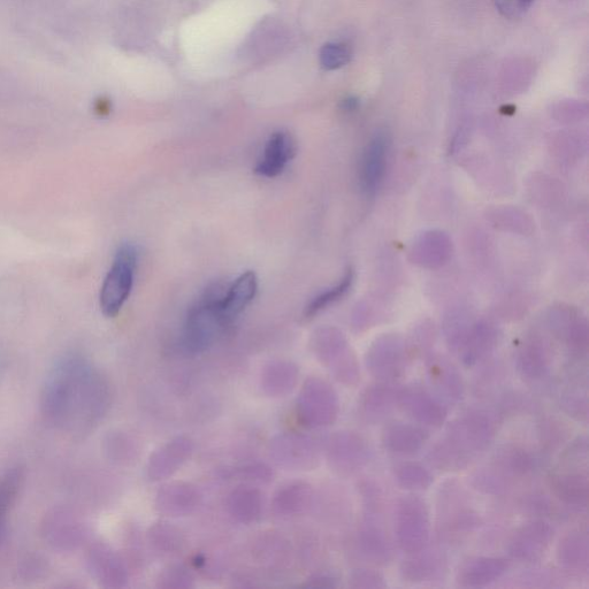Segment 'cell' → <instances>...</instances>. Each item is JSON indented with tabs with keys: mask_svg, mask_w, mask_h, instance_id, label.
Instances as JSON below:
<instances>
[{
	"mask_svg": "<svg viewBox=\"0 0 589 589\" xmlns=\"http://www.w3.org/2000/svg\"><path fill=\"white\" fill-rule=\"evenodd\" d=\"M549 487L558 500L572 508H586L589 496L586 470H566L549 477Z\"/></svg>",
	"mask_w": 589,
	"mask_h": 589,
	"instance_id": "obj_19",
	"label": "cell"
},
{
	"mask_svg": "<svg viewBox=\"0 0 589 589\" xmlns=\"http://www.w3.org/2000/svg\"><path fill=\"white\" fill-rule=\"evenodd\" d=\"M22 472L14 469L0 478V532L3 530L7 517L14 506L22 485Z\"/></svg>",
	"mask_w": 589,
	"mask_h": 589,
	"instance_id": "obj_36",
	"label": "cell"
},
{
	"mask_svg": "<svg viewBox=\"0 0 589 589\" xmlns=\"http://www.w3.org/2000/svg\"><path fill=\"white\" fill-rule=\"evenodd\" d=\"M480 523L464 488L450 481L440 489L438 497V533L440 538L457 543L468 538Z\"/></svg>",
	"mask_w": 589,
	"mask_h": 589,
	"instance_id": "obj_3",
	"label": "cell"
},
{
	"mask_svg": "<svg viewBox=\"0 0 589 589\" xmlns=\"http://www.w3.org/2000/svg\"><path fill=\"white\" fill-rule=\"evenodd\" d=\"M350 586L355 588H385V578L369 569L357 570L350 577Z\"/></svg>",
	"mask_w": 589,
	"mask_h": 589,
	"instance_id": "obj_41",
	"label": "cell"
},
{
	"mask_svg": "<svg viewBox=\"0 0 589 589\" xmlns=\"http://www.w3.org/2000/svg\"><path fill=\"white\" fill-rule=\"evenodd\" d=\"M351 60V50L343 43H327L321 48L319 61L325 71H336L347 66Z\"/></svg>",
	"mask_w": 589,
	"mask_h": 589,
	"instance_id": "obj_39",
	"label": "cell"
},
{
	"mask_svg": "<svg viewBox=\"0 0 589 589\" xmlns=\"http://www.w3.org/2000/svg\"><path fill=\"white\" fill-rule=\"evenodd\" d=\"M555 531L546 520L535 519L519 527L508 542L511 558L519 562H539L554 540Z\"/></svg>",
	"mask_w": 589,
	"mask_h": 589,
	"instance_id": "obj_9",
	"label": "cell"
},
{
	"mask_svg": "<svg viewBox=\"0 0 589 589\" xmlns=\"http://www.w3.org/2000/svg\"><path fill=\"white\" fill-rule=\"evenodd\" d=\"M431 385L443 400L458 403L464 400V379L457 367L445 358H433L427 367Z\"/></svg>",
	"mask_w": 589,
	"mask_h": 589,
	"instance_id": "obj_22",
	"label": "cell"
},
{
	"mask_svg": "<svg viewBox=\"0 0 589 589\" xmlns=\"http://www.w3.org/2000/svg\"><path fill=\"white\" fill-rule=\"evenodd\" d=\"M395 538L404 553L426 549L431 538V520L426 503L418 496H404L396 504Z\"/></svg>",
	"mask_w": 589,
	"mask_h": 589,
	"instance_id": "obj_5",
	"label": "cell"
},
{
	"mask_svg": "<svg viewBox=\"0 0 589 589\" xmlns=\"http://www.w3.org/2000/svg\"><path fill=\"white\" fill-rule=\"evenodd\" d=\"M139 252L133 244L118 249L111 270L107 273L101 292V308L107 317L119 315L134 286Z\"/></svg>",
	"mask_w": 589,
	"mask_h": 589,
	"instance_id": "obj_6",
	"label": "cell"
},
{
	"mask_svg": "<svg viewBox=\"0 0 589 589\" xmlns=\"http://www.w3.org/2000/svg\"><path fill=\"white\" fill-rule=\"evenodd\" d=\"M354 282V272L349 270L338 285L333 288L325 290V292L319 294L308 304L305 309V317L311 318L316 316L317 313L331 307L332 304L341 300L343 296H346Z\"/></svg>",
	"mask_w": 589,
	"mask_h": 589,
	"instance_id": "obj_35",
	"label": "cell"
},
{
	"mask_svg": "<svg viewBox=\"0 0 589 589\" xmlns=\"http://www.w3.org/2000/svg\"><path fill=\"white\" fill-rule=\"evenodd\" d=\"M225 288L223 285L210 287L189 310L183 334L188 350L200 353L210 348L231 325L219 308L220 297Z\"/></svg>",
	"mask_w": 589,
	"mask_h": 589,
	"instance_id": "obj_2",
	"label": "cell"
},
{
	"mask_svg": "<svg viewBox=\"0 0 589 589\" xmlns=\"http://www.w3.org/2000/svg\"><path fill=\"white\" fill-rule=\"evenodd\" d=\"M472 485L485 494L502 495L508 493L514 484L510 483L493 466H489V468L478 470L473 474Z\"/></svg>",
	"mask_w": 589,
	"mask_h": 589,
	"instance_id": "obj_38",
	"label": "cell"
},
{
	"mask_svg": "<svg viewBox=\"0 0 589 589\" xmlns=\"http://www.w3.org/2000/svg\"><path fill=\"white\" fill-rule=\"evenodd\" d=\"M446 569V560L435 550H420L410 554L407 561L401 566V575L409 583L420 584L433 581L442 575Z\"/></svg>",
	"mask_w": 589,
	"mask_h": 589,
	"instance_id": "obj_26",
	"label": "cell"
},
{
	"mask_svg": "<svg viewBox=\"0 0 589 589\" xmlns=\"http://www.w3.org/2000/svg\"><path fill=\"white\" fill-rule=\"evenodd\" d=\"M194 445L187 438H177L160 447L151 455L148 476L151 480L170 478L193 455Z\"/></svg>",
	"mask_w": 589,
	"mask_h": 589,
	"instance_id": "obj_16",
	"label": "cell"
},
{
	"mask_svg": "<svg viewBox=\"0 0 589 589\" xmlns=\"http://www.w3.org/2000/svg\"><path fill=\"white\" fill-rule=\"evenodd\" d=\"M396 408H399V389L387 382L367 387L358 403L359 413L369 424L384 422L393 415Z\"/></svg>",
	"mask_w": 589,
	"mask_h": 589,
	"instance_id": "obj_15",
	"label": "cell"
},
{
	"mask_svg": "<svg viewBox=\"0 0 589 589\" xmlns=\"http://www.w3.org/2000/svg\"><path fill=\"white\" fill-rule=\"evenodd\" d=\"M381 517L382 515L365 512L357 533L359 554L374 565H387L394 557L393 545L382 527Z\"/></svg>",
	"mask_w": 589,
	"mask_h": 589,
	"instance_id": "obj_14",
	"label": "cell"
},
{
	"mask_svg": "<svg viewBox=\"0 0 589 589\" xmlns=\"http://www.w3.org/2000/svg\"><path fill=\"white\" fill-rule=\"evenodd\" d=\"M510 568L506 558L476 557L464 562L457 572V585L464 588H479L499 580Z\"/></svg>",
	"mask_w": 589,
	"mask_h": 589,
	"instance_id": "obj_17",
	"label": "cell"
},
{
	"mask_svg": "<svg viewBox=\"0 0 589 589\" xmlns=\"http://www.w3.org/2000/svg\"><path fill=\"white\" fill-rule=\"evenodd\" d=\"M493 468L506 477L510 483L532 476L537 471L538 460L532 451L518 445H507L496 451Z\"/></svg>",
	"mask_w": 589,
	"mask_h": 589,
	"instance_id": "obj_18",
	"label": "cell"
},
{
	"mask_svg": "<svg viewBox=\"0 0 589 589\" xmlns=\"http://www.w3.org/2000/svg\"><path fill=\"white\" fill-rule=\"evenodd\" d=\"M558 562L564 569L587 573L589 562V541L587 532L572 531L565 534L557 548Z\"/></svg>",
	"mask_w": 589,
	"mask_h": 589,
	"instance_id": "obj_28",
	"label": "cell"
},
{
	"mask_svg": "<svg viewBox=\"0 0 589 589\" xmlns=\"http://www.w3.org/2000/svg\"><path fill=\"white\" fill-rule=\"evenodd\" d=\"M427 460L436 470L453 472L468 468L473 458L464 454L463 451L456 448L447 439H443L435 443L432 449L428 451Z\"/></svg>",
	"mask_w": 589,
	"mask_h": 589,
	"instance_id": "obj_33",
	"label": "cell"
},
{
	"mask_svg": "<svg viewBox=\"0 0 589 589\" xmlns=\"http://www.w3.org/2000/svg\"><path fill=\"white\" fill-rule=\"evenodd\" d=\"M399 408L418 424L428 427L442 426L448 416L445 405L419 385L399 389Z\"/></svg>",
	"mask_w": 589,
	"mask_h": 589,
	"instance_id": "obj_11",
	"label": "cell"
},
{
	"mask_svg": "<svg viewBox=\"0 0 589 589\" xmlns=\"http://www.w3.org/2000/svg\"><path fill=\"white\" fill-rule=\"evenodd\" d=\"M109 404L105 379L80 357L64 358L45 380L43 415L61 432L88 433L103 418Z\"/></svg>",
	"mask_w": 589,
	"mask_h": 589,
	"instance_id": "obj_1",
	"label": "cell"
},
{
	"mask_svg": "<svg viewBox=\"0 0 589 589\" xmlns=\"http://www.w3.org/2000/svg\"><path fill=\"white\" fill-rule=\"evenodd\" d=\"M428 434L418 426L401 422L385 427L382 433V445L394 455L412 456L423 449Z\"/></svg>",
	"mask_w": 589,
	"mask_h": 589,
	"instance_id": "obj_25",
	"label": "cell"
},
{
	"mask_svg": "<svg viewBox=\"0 0 589 589\" xmlns=\"http://www.w3.org/2000/svg\"><path fill=\"white\" fill-rule=\"evenodd\" d=\"M316 351L319 361L342 385L353 387L361 381V371L356 358L339 336H328L327 339L317 342Z\"/></svg>",
	"mask_w": 589,
	"mask_h": 589,
	"instance_id": "obj_12",
	"label": "cell"
},
{
	"mask_svg": "<svg viewBox=\"0 0 589 589\" xmlns=\"http://www.w3.org/2000/svg\"><path fill=\"white\" fill-rule=\"evenodd\" d=\"M237 476L241 479H246L250 481H265L271 480L272 473L269 468H266L265 465H247L243 466L242 469L236 471Z\"/></svg>",
	"mask_w": 589,
	"mask_h": 589,
	"instance_id": "obj_44",
	"label": "cell"
},
{
	"mask_svg": "<svg viewBox=\"0 0 589 589\" xmlns=\"http://www.w3.org/2000/svg\"><path fill=\"white\" fill-rule=\"evenodd\" d=\"M499 427L500 419L495 412L473 408L448 425L446 439L474 458L492 445Z\"/></svg>",
	"mask_w": 589,
	"mask_h": 589,
	"instance_id": "obj_4",
	"label": "cell"
},
{
	"mask_svg": "<svg viewBox=\"0 0 589 589\" xmlns=\"http://www.w3.org/2000/svg\"><path fill=\"white\" fill-rule=\"evenodd\" d=\"M201 495L194 486L185 483L167 484L157 494L160 514L170 517L190 515L200 504Z\"/></svg>",
	"mask_w": 589,
	"mask_h": 589,
	"instance_id": "obj_23",
	"label": "cell"
},
{
	"mask_svg": "<svg viewBox=\"0 0 589 589\" xmlns=\"http://www.w3.org/2000/svg\"><path fill=\"white\" fill-rule=\"evenodd\" d=\"M258 290V281L254 272L240 275L231 285L226 286L220 297L219 308L229 324L254 301Z\"/></svg>",
	"mask_w": 589,
	"mask_h": 589,
	"instance_id": "obj_24",
	"label": "cell"
},
{
	"mask_svg": "<svg viewBox=\"0 0 589 589\" xmlns=\"http://www.w3.org/2000/svg\"><path fill=\"white\" fill-rule=\"evenodd\" d=\"M560 404L566 415L579 420V422H587V373L571 374L569 386L562 393Z\"/></svg>",
	"mask_w": 589,
	"mask_h": 589,
	"instance_id": "obj_32",
	"label": "cell"
},
{
	"mask_svg": "<svg viewBox=\"0 0 589 589\" xmlns=\"http://www.w3.org/2000/svg\"><path fill=\"white\" fill-rule=\"evenodd\" d=\"M366 366L372 377L390 384L403 377L408 358L399 340L386 339L379 341L367 353Z\"/></svg>",
	"mask_w": 589,
	"mask_h": 589,
	"instance_id": "obj_13",
	"label": "cell"
},
{
	"mask_svg": "<svg viewBox=\"0 0 589 589\" xmlns=\"http://www.w3.org/2000/svg\"><path fill=\"white\" fill-rule=\"evenodd\" d=\"M297 379L298 370L293 364L271 363L262 373V388L271 397L286 396L295 388Z\"/></svg>",
	"mask_w": 589,
	"mask_h": 589,
	"instance_id": "obj_31",
	"label": "cell"
},
{
	"mask_svg": "<svg viewBox=\"0 0 589 589\" xmlns=\"http://www.w3.org/2000/svg\"><path fill=\"white\" fill-rule=\"evenodd\" d=\"M494 3L503 17L519 19L531 9L534 0H494Z\"/></svg>",
	"mask_w": 589,
	"mask_h": 589,
	"instance_id": "obj_42",
	"label": "cell"
},
{
	"mask_svg": "<svg viewBox=\"0 0 589 589\" xmlns=\"http://www.w3.org/2000/svg\"><path fill=\"white\" fill-rule=\"evenodd\" d=\"M340 403L338 394L328 382L319 378L305 381L297 400V413L308 427H326L338 419Z\"/></svg>",
	"mask_w": 589,
	"mask_h": 589,
	"instance_id": "obj_7",
	"label": "cell"
},
{
	"mask_svg": "<svg viewBox=\"0 0 589 589\" xmlns=\"http://www.w3.org/2000/svg\"><path fill=\"white\" fill-rule=\"evenodd\" d=\"M519 376L526 382H540L548 378L552 369V357L539 342L526 344L516 359Z\"/></svg>",
	"mask_w": 589,
	"mask_h": 589,
	"instance_id": "obj_27",
	"label": "cell"
},
{
	"mask_svg": "<svg viewBox=\"0 0 589 589\" xmlns=\"http://www.w3.org/2000/svg\"><path fill=\"white\" fill-rule=\"evenodd\" d=\"M587 460L588 441L584 435L571 443L562 457V462L570 470H581V465L587 466Z\"/></svg>",
	"mask_w": 589,
	"mask_h": 589,
	"instance_id": "obj_40",
	"label": "cell"
},
{
	"mask_svg": "<svg viewBox=\"0 0 589 589\" xmlns=\"http://www.w3.org/2000/svg\"><path fill=\"white\" fill-rule=\"evenodd\" d=\"M570 430L562 420L554 417L542 418L539 424V438L547 453H554L569 439Z\"/></svg>",
	"mask_w": 589,
	"mask_h": 589,
	"instance_id": "obj_37",
	"label": "cell"
},
{
	"mask_svg": "<svg viewBox=\"0 0 589 589\" xmlns=\"http://www.w3.org/2000/svg\"><path fill=\"white\" fill-rule=\"evenodd\" d=\"M296 147L293 137L286 132L271 135L266 142L263 157L259 160L255 172L264 178H277L295 156Z\"/></svg>",
	"mask_w": 589,
	"mask_h": 589,
	"instance_id": "obj_20",
	"label": "cell"
},
{
	"mask_svg": "<svg viewBox=\"0 0 589 589\" xmlns=\"http://www.w3.org/2000/svg\"><path fill=\"white\" fill-rule=\"evenodd\" d=\"M271 456L283 468L290 470L308 471L319 464L316 442L304 435L277 436L271 442Z\"/></svg>",
	"mask_w": 589,
	"mask_h": 589,
	"instance_id": "obj_10",
	"label": "cell"
},
{
	"mask_svg": "<svg viewBox=\"0 0 589 589\" xmlns=\"http://www.w3.org/2000/svg\"><path fill=\"white\" fill-rule=\"evenodd\" d=\"M386 135L377 134L367 145L361 163V186L367 195L376 194L386 172L388 156Z\"/></svg>",
	"mask_w": 589,
	"mask_h": 589,
	"instance_id": "obj_21",
	"label": "cell"
},
{
	"mask_svg": "<svg viewBox=\"0 0 589 589\" xmlns=\"http://www.w3.org/2000/svg\"><path fill=\"white\" fill-rule=\"evenodd\" d=\"M522 508L531 515L542 517L549 515L553 511V504L545 495L532 494L525 497Z\"/></svg>",
	"mask_w": 589,
	"mask_h": 589,
	"instance_id": "obj_43",
	"label": "cell"
},
{
	"mask_svg": "<svg viewBox=\"0 0 589 589\" xmlns=\"http://www.w3.org/2000/svg\"><path fill=\"white\" fill-rule=\"evenodd\" d=\"M227 509L237 522L250 524L262 514L263 496L254 487H237L228 496Z\"/></svg>",
	"mask_w": 589,
	"mask_h": 589,
	"instance_id": "obj_29",
	"label": "cell"
},
{
	"mask_svg": "<svg viewBox=\"0 0 589 589\" xmlns=\"http://www.w3.org/2000/svg\"><path fill=\"white\" fill-rule=\"evenodd\" d=\"M394 478L397 485L408 491H426L433 484V476L422 464L405 462L396 466Z\"/></svg>",
	"mask_w": 589,
	"mask_h": 589,
	"instance_id": "obj_34",
	"label": "cell"
},
{
	"mask_svg": "<svg viewBox=\"0 0 589 589\" xmlns=\"http://www.w3.org/2000/svg\"><path fill=\"white\" fill-rule=\"evenodd\" d=\"M327 460L334 472L354 476L370 462L371 450L363 436L355 432H338L327 445Z\"/></svg>",
	"mask_w": 589,
	"mask_h": 589,
	"instance_id": "obj_8",
	"label": "cell"
},
{
	"mask_svg": "<svg viewBox=\"0 0 589 589\" xmlns=\"http://www.w3.org/2000/svg\"><path fill=\"white\" fill-rule=\"evenodd\" d=\"M312 500L313 492L308 484H288L275 494L273 509L281 516H297L310 508Z\"/></svg>",
	"mask_w": 589,
	"mask_h": 589,
	"instance_id": "obj_30",
	"label": "cell"
}]
</instances>
